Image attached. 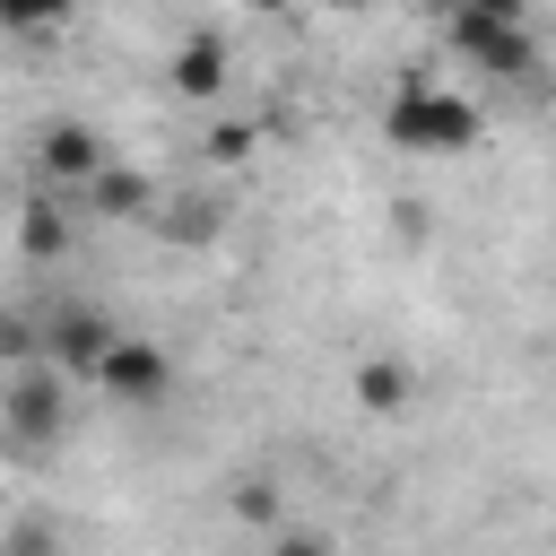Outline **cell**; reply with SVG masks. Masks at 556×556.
Segmentation results:
<instances>
[{
	"label": "cell",
	"instance_id": "10",
	"mask_svg": "<svg viewBox=\"0 0 556 556\" xmlns=\"http://www.w3.org/2000/svg\"><path fill=\"white\" fill-rule=\"evenodd\" d=\"M348 391H356L365 417H400V408L417 400V365H400V356H365V365L348 374Z\"/></svg>",
	"mask_w": 556,
	"mask_h": 556
},
{
	"label": "cell",
	"instance_id": "9",
	"mask_svg": "<svg viewBox=\"0 0 556 556\" xmlns=\"http://www.w3.org/2000/svg\"><path fill=\"white\" fill-rule=\"evenodd\" d=\"M70 235H78V200H61V191H26V208H17V252H26V261H61Z\"/></svg>",
	"mask_w": 556,
	"mask_h": 556
},
{
	"label": "cell",
	"instance_id": "7",
	"mask_svg": "<svg viewBox=\"0 0 556 556\" xmlns=\"http://www.w3.org/2000/svg\"><path fill=\"white\" fill-rule=\"evenodd\" d=\"M226 35L217 26H191L182 43H174V61H165V78H174V96L182 104H208V96H226Z\"/></svg>",
	"mask_w": 556,
	"mask_h": 556
},
{
	"label": "cell",
	"instance_id": "12",
	"mask_svg": "<svg viewBox=\"0 0 556 556\" xmlns=\"http://www.w3.org/2000/svg\"><path fill=\"white\" fill-rule=\"evenodd\" d=\"M252 139H261L252 122H208V156H217V165H243V156H252Z\"/></svg>",
	"mask_w": 556,
	"mask_h": 556
},
{
	"label": "cell",
	"instance_id": "1",
	"mask_svg": "<svg viewBox=\"0 0 556 556\" xmlns=\"http://www.w3.org/2000/svg\"><path fill=\"white\" fill-rule=\"evenodd\" d=\"M478 130H486L478 96H460V87H443L426 70H400V87L382 104V139L391 148H408V156H460V148H478Z\"/></svg>",
	"mask_w": 556,
	"mask_h": 556
},
{
	"label": "cell",
	"instance_id": "4",
	"mask_svg": "<svg viewBox=\"0 0 556 556\" xmlns=\"http://www.w3.org/2000/svg\"><path fill=\"white\" fill-rule=\"evenodd\" d=\"M113 348H122V330H113L96 304H52V313H43V365H52V374H87V382H96V365H104Z\"/></svg>",
	"mask_w": 556,
	"mask_h": 556
},
{
	"label": "cell",
	"instance_id": "13",
	"mask_svg": "<svg viewBox=\"0 0 556 556\" xmlns=\"http://www.w3.org/2000/svg\"><path fill=\"white\" fill-rule=\"evenodd\" d=\"M269 556H330V539H321V530H287V521H278V530H269Z\"/></svg>",
	"mask_w": 556,
	"mask_h": 556
},
{
	"label": "cell",
	"instance_id": "5",
	"mask_svg": "<svg viewBox=\"0 0 556 556\" xmlns=\"http://www.w3.org/2000/svg\"><path fill=\"white\" fill-rule=\"evenodd\" d=\"M35 165H43V182H52L61 200H78L113 156H104V130H96V122H43V130H35Z\"/></svg>",
	"mask_w": 556,
	"mask_h": 556
},
{
	"label": "cell",
	"instance_id": "2",
	"mask_svg": "<svg viewBox=\"0 0 556 556\" xmlns=\"http://www.w3.org/2000/svg\"><path fill=\"white\" fill-rule=\"evenodd\" d=\"M443 35H452V52L469 70H495V78H530L539 70V35H530V17L513 0H469V9L443 17Z\"/></svg>",
	"mask_w": 556,
	"mask_h": 556
},
{
	"label": "cell",
	"instance_id": "14",
	"mask_svg": "<svg viewBox=\"0 0 556 556\" xmlns=\"http://www.w3.org/2000/svg\"><path fill=\"white\" fill-rule=\"evenodd\" d=\"M235 513H243V521H269V530H278V495H269V486H261V478H252V486H243V495H235Z\"/></svg>",
	"mask_w": 556,
	"mask_h": 556
},
{
	"label": "cell",
	"instance_id": "11",
	"mask_svg": "<svg viewBox=\"0 0 556 556\" xmlns=\"http://www.w3.org/2000/svg\"><path fill=\"white\" fill-rule=\"evenodd\" d=\"M0 556H61V530H52L43 513H26V521L0 530Z\"/></svg>",
	"mask_w": 556,
	"mask_h": 556
},
{
	"label": "cell",
	"instance_id": "15",
	"mask_svg": "<svg viewBox=\"0 0 556 556\" xmlns=\"http://www.w3.org/2000/svg\"><path fill=\"white\" fill-rule=\"evenodd\" d=\"M0 443H9V408H0Z\"/></svg>",
	"mask_w": 556,
	"mask_h": 556
},
{
	"label": "cell",
	"instance_id": "6",
	"mask_svg": "<svg viewBox=\"0 0 556 556\" xmlns=\"http://www.w3.org/2000/svg\"><path fill=\"white\" fill-rule=\"evenodd\" d=\"M96 391L122 400V408H156V400L174 391V356H165L156 339H130V330H122V348L96 365Z\"/></svg>",
	"mask_w": 556,
	"mask_h": 556
},
{
	"label": "cell",
	"instance_id": "8",
	"mask_svg": "<svg viewBox=\"0 0 556 556\" xmlns=\"http://www.w3.org/2000/svg\"><path fill=\"white\" fill-rule=\"evenodd\" d=\"M78 208H87V217H113V226H139V217H156V174H139V165H104V174L78 191Z\"/></svg>",
	"mask_w": 556,
	"mask_h": 556
},
{
	"label": "cell",
	"instance_id": "16",
	"mask_svg": "<svg viewBox=\"0 0 556 556\" xmlns=\"http://www.w3.org/2000/svg\"><path fill=\"white\" fill-rule=\"evenodd\" d=\"M547 530H556V521H547Z\"/></svg>",
	"mask_w": 556,
	"mask_h": 556
},
{
	"label": "cell",
	"instance_id": "3",
	"mask_svg": "<svg viewBox=\"0 0 556 556\" xmlns=\"http://www.w3.org/2000/svg\"><path fill=\"white\" fill-rule=\"evenodd\" d=\"M0 408H9V452H52L61 434H70V374H52V365H26V374H9L0 382Z\"/></svg>",
	"mask_w": 556,
	"mask_h": 556
}]
</instances>
